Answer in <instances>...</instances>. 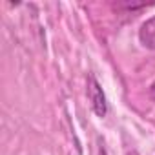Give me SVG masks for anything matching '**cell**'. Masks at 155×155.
I'll list each match as a JSON object with an SVG mask.
<instances>
[{
	"label": "cell",
	"instance_id": "6da1fadb",
	"mask_svg": "<svg viewBox=\"0 0 155 155\" xmlns=\"http://www.w3.org/2000/svg\"><path fill=\"white\" fill-rule=\"evenodd\" d=\"M88 99L91 102V108L95 111V115L99 117H104L106 111H108V106H106V97H104V91L102 88L99 86L95 77H90L88 79Z\"/></svg>",
	"mask_w": 155,
	"mask_h": 155
},
{
	"label": "cell",
	"instance_id": "7a4b0ae2",
	"mask_svg": "<svg viewBox=\"0 0 155 155\" xmlns=\"http://www.w3.org/2000/svg\"><path fill=\"white\" fill-rule=\"evenodd\" d=\"M139 37H140V42L150 48V49H155V17L146 20L142 26H140V31H139Z\"/></svg>",
	"mask_w": 155,
	"mask_h": 155
},
{
	"label": "cell",
	"instance_id": "3957f363",
	"mask_svg": "<svg viewBox=\"0 0 155 155\" xmlns=\"http://www.w3.org/2000/svg\"><path fill=\"white\" fill-rule=\"evenodd\" d=\"M150 97H151V99L155 101V82H153V84L150 86Z\"/></svg>",
	"mask_w": 155,
	"mask_h": 155
}]
</instances>
